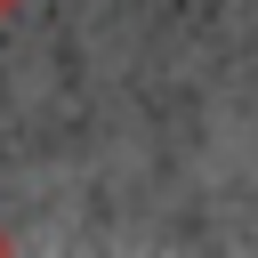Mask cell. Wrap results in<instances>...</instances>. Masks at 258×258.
<instances>
[{
  "label": "cell",
  "instance_id": "1",
  "mask_svg": "<svg viewBox=\"0 0 258 258\" xmlns=\"http://www.w3.org/2000/svg\"><path fill=\"white\" fill-rule=\"evenodd\" d=\"M8 8H16V0H0V16H8Z\"/></svg>",
  "mask_w": 258,
  "mask_h": 258
}]
</instances>
